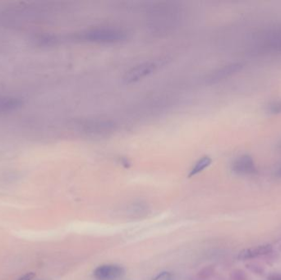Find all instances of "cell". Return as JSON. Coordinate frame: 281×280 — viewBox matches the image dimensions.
I'll use <instances>...</instances> for the list:
<instances>
[{
	"instance_id": "14",
	"label": "cell",
	"mask_w": 281,
	"mask_h": 280,
	"mask_svg": "<svg viewBox=\"0 0 281 280\" xmlns=\"http://www.w3.org/2000/svg\"><path fill=\"white\" fill-rule=\"evenodd\" d=\"M35 273H32V272H30V273H26L23 277H21L18 280H32V278H34Z\"/></svg>"
},
{
	"instance_id": "3",
	"label": "cell",
	"mask_w": 281,
	"mask_h": 280,
	"mask_svg": "<svg viewBox=\"0 0 281 280\" xmlns=\"http://www.w3.org/2000/svg\"><path fill=\"white\" fill-rule=\"evenodd\" d=\"M159 66L156 61H149L133 67L124 76V81L128 84L136 82L155 72Z\"/></svg>"
},
{
	"instance_id": "12",
	"label": "cell",
	"mask_w": 281,
	"mask_h": 280,
	"mask_svg": "<svg viewBox=\"0 0 281 280\" xmlns=\"http://www.w3.org/2000/svg\"><path fill=\"white\" fill-rule=\"evenodd\" d=\"M146 209H147V206L146 205L143 204L142 202H137L135 204H133V206L130 207V212L131 214L133 215H143V214H146Z\"/></svg>"
},
{
	"instance_id": "2",
	"label": "cell",
	"mask_w": 281,
	"mask_h": 280,
	"mask_svg": "<svg viewBox=\"0 0 281 280\" xmlns=\"http://www.w3.org/2000/svg\"><path fill=\"white\" fill-rule=\"evenodd\" d=\"M178 12L176 8L171 5H160L157 7L152 8L150 13V20L152 27L158 30L165 29L172 27L175 23Z\"/></svg>"
},
{
	"instance_id": "4",
	"label": "cell",
	"mask_w": 281,
	"mask_h": 280,
	"mask_svg": "<svg viewBox=\"0 0 281 280\" xmlns=\"http://www.w3.org/2000/svg\"><path fill=\"white\" fill-rule=\"evenodd\" d=\"M242 68H243L242 63H230V64H227L224 67H220L218 69L215 70L210 74L207 75V77H206V81L209 84L219 82V81L225 80V79L228 78L229 76H231L232 75L239 72Z\"/></svg>"
},
{
	"instance_id": "11",
	"label": "cell",
	"mask_w": 281,
	"mask_h": 280,
	"mask_svg": "<svg viewBox=\"0 0 281 280\" xmlns=\"http://www.w3.org/2000/svg\"><path fill=\"white\" fill-rule=\"evenodd\" d=\"M265 111L270 115H281V100L270 101L265 107Z\"/></svg>"
},
{
	"instance_id": "13",
	"label": "cell",
	"mask_w": 281,
	"mask_h": 280,
	"mask_svg": "<svg viewBox=\"0 0 281 280\" xmlns=\"http://www.w3.org/2000/svg\"><path fill=\"white\" fill-rule=\"evenodd\" d=\"M152 280H174L173 276L170 272L164 271L155 276Z\"/></svg>"
},
{
	"instance_id": "6",
	"label": "cell",
	"mask_w": 281,
	"mask_h": 280,
	"mask_svg": "<svg viewBox=\"0 0 281 280\" xmlns=\"http://www.w3.org/2000/svg\"><path fill=\"white\" fill-rule=\"evenodd\" d=\"M81 129L86 134L103 135L107 134L113 131L115 124L109 120H88L81 124Z\"/></svg>"
},
{
	"instance_id": "5",
	"label": "cell",
	"mask_w": 281,
	"mask_h": 280,
	"mask_svg": "<svg viewBox=\"0 0 281 280\" xmlns=\"http://www.w3.org/2000/svg\"><path fill=\"white\" fill-rule=\"evenodd\" d=\"M121 265L114 264H102L94 270L95 278L98 280H116L124 274Z\"/></svg>"
},
{
	"instance_id": "1",
	"label": "cell",
	"mask_w": 281,
	"mask_h": 280,
	"mask_svg": "<svg viewBox=\"0 0 281 280\" xmlns=\"http://www.w3.org/2000/svg\"><path fill=\"white\" fill-rule=\"evenodd\" d=\"M126 32L117 27H95L76 34L75 39L85 42L97 44H115L125 41Z\"/></svg>"
},
{
	"instance_id": "15",
	"label": "cell",
	"mask_w": 281,
	"mask_h": 280,
	"mask_svg": "<svg viewBox=\"0 0 281 280\" xmlns=\"http://www.w3.org/2000/svg\"><path fill=\"white\" fill-rule=\"evenodd\" d=\"M269 280H281V275L270 276Z\"/></svg>"
},
{
	"instance_id": "7",
	"label": "cell",
	"mask_w": 281,
	"mask_h": 280,
	"mask_svg": "<svg viewBox=\"0 0 281 280\" xmlns=\"http://www.w3.org/2000/svg\"><path fill=\"white\" fill-rule=\"evenodd\" d=\"M232 170L237 174H252L256 172L254 160L248 155L238 157L232 164Z\"/></svg>"
},
{
	"instance_id": "16",
	"label": "cell",
	"mask_w": 281,
	"mask_h": 280,
	"mask_svg": "<svg viewBox=\"0 0 281 280\" xmlns=\"http://www.w3.org/2000/svg\"><path fill=\"white\" fill-rule=\"evenodd\" d=\"M275 175H276L277 177H281V167H279V168L277 169Z\"/></svg>"
},
{
	"instance_id": "10",
	"label": "cell",
	"mask_w": 281,
	"mask_h": 280,
	"mask_svg": "<svg viewBox=\"0 0 281 280\" xmlns=\"http://www.w3.org/2000/svg\"><path fill=\"white\" fill-rule=\"evenodd\" d=\"M212 159L209 156H203L195 163L191 170L189 172V177H194L198 173H202L206 168H208L212 164Z\"/></svg>"
},
{
	"instance_id": "9",
	"label": "cell",
	"mask_w": 281,
	"mask_h": 280,
	"mask_svg": "<svg viewBox=\"0 0 281 280\" xmlns=\"http://www.w3.org/2000/svg\"><path fill=\"white\" fill-rule=\"evenodd\" d=\"M23 106V101L20 98L9 96H0V114L13 112Z\"/></svg>"
},
{
	"instance_id": "8",
	"label": "cell",
	"mask_w": 281,
	"mask_h": 280,
	"mask_svg": "<svg viewBox=\"0 0 281 280\" xmlns=\"http://www.w3.org/2000/svg\"><path fill=\"white\" fill-rule=\"evenodd\" d=\"M271 251H272L271 245H261V246L241 251L238 255V258L239 260H247V259H252V258L258 257L261 255H267Z\"/></svg>"
}]
</instances>
